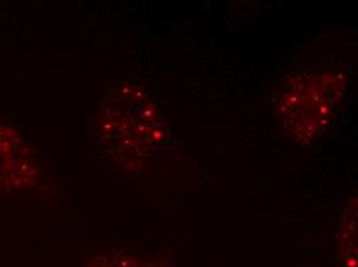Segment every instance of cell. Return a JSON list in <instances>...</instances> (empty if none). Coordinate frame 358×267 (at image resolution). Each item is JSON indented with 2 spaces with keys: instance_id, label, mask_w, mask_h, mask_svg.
Wrapping results in <instances>:
<instances>
[{
  "instance_id": "5b68a950",
  "label": "cell",
  "mask_w": 358,
  "mask_h": 267,
  "mask_svg": "<svg viewBox=\"0 0 358 267\" xmlns=\"http://www.w3.org/2000/svg\"><path fill=\"white\" fill-rule=\"evenodd\" d=\"M343 215L345 218L340 222L338 229V250L349 257L350 266H355V201L348 205Z\"/></svg>"
},
{
  "instance_id": "6da1fadb",
  "label": "cell",
  "mask_w": 358,
  "mask_h": 267,
  "mask_svg": "<svg viewBox=\"0 0 358 267\" xmlns=\"http://www.w3.org/2000/svg\"><path fill=\"white\" fill-rule=\"evenodd\" d=\"M98 143L129 172H143L167 147L170 127L158 103L143 87H116L96 116Z\"/></svg>"
},
{
  "instance_id": "7a4b0ae2",
  "label": "cell",
  "mask_w": 358,
  "mask_h": 267,
  "mask_svg": "<svg viewBox=\"0 0 358 267\" xmlns=\"http://www.w3.org/2000/svg\"><path fill=\"white\" fill-rule=\"evenodd\" d=\"M345 96V78L335 71L301 70L282 78L275 113L289 138L312 144L331 127Z\"/></svg>"
},
{
  "instance_id": "3957f363",
  "label": "cell",
  "mask_w": 358,
  "mask_h": 267,
  "mask_svg": "<svg viewBox=\"0 0 358 267\" xmlns=\"http://www.w3.org/2000/svg\"><path fill=\"white\" fill-rule=\"evenodd\" d=\"M41 170L28 145L16 131L0 125V192L20 194L34 189Z\"/></svg>"
},
{
  "instance_id": "277c9868",
  "label": "cell",
  "mask_w": 358,
  "mask_h": 267,
  "mask_svg": "<svg viewBox=\"0 0 358 267\" xmlns=\"http://www.w3.org/2000/svg\"><path fill=\"white\" fill-rule=\"evenodd\" d=\"M85 267H167L161 257L134 254L125 249H106L87 259Z\"/></svg>"
}]
</instances>
